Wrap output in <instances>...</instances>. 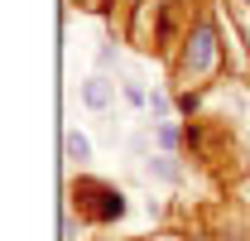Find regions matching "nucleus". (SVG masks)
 I'll return each instance as SVG.
<instances>
[{"mask_svg":"<svg viewBox=\"0 0 250 241\" xmlns=\"http://www.w3.org/2000/svg\"><path fill=\"white\" fill-rule=\"evenodd\" d=\"M72 198H77V212L87 217V222H116L125 217V193L121 188H111V183L101 179H72Z\"/></svg>","mask_w":250,"mask_h":241,"instance_id":"f257e3e1","label":"nucleus"},{"mask_svg":"<svg viewBox=\"0 0 250 241\" xmlns=\"http://www.w3.org/2000/svg\"><path fill=\"white\" fill-rule=\"evenodd\" d=\"M217 68V34H212V24L202 20V24H192V34L183 39V58H178V72H183L188 82L192 77H207Z\"/></svg>","mask_w":250,"mask_h":241,"instance_id":"f03ea898","label":"nucleus"},{"mask_svg":"<svg viewBox=\"0 0 250 241\" xmlns=\"http://www.w3.org/2000/svg\"><path fill=\"white\" fill-rule=\"evenodd\" d=\"M82 101H87L92 111H106V106H111V82H106L101 72L87 77V82H82Z\"/></svg>","mask_w":250,"mask_h":241,"instance_id":"7ed1b4c3","label":"nucleus"},{"mask_svg":"<svg viewBox=\"0 0 250 241\" xmlns=\"http://www.w3.org/2000/svg\"><path fill=\"white\" fill-rule=\"evenodd\" d=\"M62 150H67V159H77V164H87V159H92L87 135H77V130H67V135H62Z\"/></svg>","mask_w":250,"mask_h":241,"instance_id":"20e7f679","label":"nucleus"},{"mask_svg":"<svg viewBox=\"0 0 250 241\" xmlns=\"http://www.w3.org/2000/svg\"><path fill=\"white\" fill-rule=\"evenodd\" d=\"M149 174H159V179H178V169H173L168 159H149Z\"/></svg>","mask_w":250,"mask_h":241,"instance_id":"39448f33","label":"nucleus"},{"mask_svg":"<svg viewBox=\"0 0 250 241\" xmlns=\"http://www.w3.org/2000/svg\"><path fill=\"white\" fill-rule=\"evenodd\" d=\"M149 106H154V116H164V111H168V96H164V92H149Z\"/></svg>","mask_w":250,"mask_h":241,"instance_id":"423d86ee","label":"nucleus"}]
</instances>
